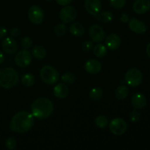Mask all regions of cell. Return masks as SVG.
<instances>
[{
    "label": "cell",
    "mask_w": 150,
    "mask_h": 150,
    "mask_svg": "<svg viewBox=\"0 0 150 150\" xmlns=\"http://www.w3.org/2000/svg\"><path fill=\"white\" fill-rule=\"evenodd\" d=\"M35 123L34 116L28 111H22L15 114L10 122V127L13 132L25 133L30 130Z\"/></svg>",
    "instance_id": "obj_1"
},
{
    "label": "cell",
    "mask_w": 150,
    "mask_h": 150,
    "mask_svg": "<svg viewBox=\"0 0 150 150\" xmlns=\"http://www.w3.org/2000/svg\"><path fill=\"white\" fill-rule=\"evenodd\" d=\"M31 111L34 117L39 120H44L51 115L54 111V105L48 98H40L32 103Z\"/></svg>",
    "instance_id": "obj_2"
},
{
    "label": "cell",
    "mask_w": 150,
    "mask_h": 150,
    "mask_svg": "<svg viewBox=\"0 0 150 150\" xmlns=\"http://www.w3.org/2000/svg\"><path fill=\"white\" fill-rule=\"evenodd\" d=\"M19 80L17 71L11 67L0 70V86L4 89H11L16 86Z\"/></svg>",
    "instance_id": "obj_3"
},
{
    "label": "cell",
    "mask_w": 150,
    "mask_h": 150,
    "mask_svg": "<svg viewBox=\"0 0 150 150\" xmlns=\"http://www.w3.org/2000/svg\"><path fill=\"white\" fill-rule=\"evenodd\" d=\"M41 80L46 84H54L59 79V73L54 67L45 65L40 70Z\"/></svg>",
    "instance_id": "obj_4"
},
{
    "label": "cell",
    "mask_w": 150,
    "mask_h": 150,
    "mask_svg": "<svg viewBox=\"0 0 150 150\" xmlns=\"http://www.w3.org/2000/svg\"><path fill=\"white\" fill-rule=\"evenodd\" d=\"M142 79H143V76H142V72L137 68H131L127 70L125 75V78L126 83L129 86H133V87L141 84V83L142 82Z\"/></svg>",
    "instance_id": "obj_5"
},
{
    "label": "cell",
    "mask_w": 150,
    "mask_h": 150,
    "mask_svg": "<svg viewBox=\"0 0 150 150\" xmlns=\"http://www.w3.org/2000/svg\"><path fill=\"white\" fill-rule=\"evenodd\" d=\"M127 129V124L123 119H113L109 124V130L116 136H122L126 132Z\"/></svg>",
    "instance_id": "obj_6"
},
{
    "label": "cell",
    "mask_w": 150,
    "mask_h": 150,
    "mask_svg": "<svg viewBox=\"0 0 150 150\" xmlns=\"http://www.w3.org/2000/svg\"><path fill=\"white\" fill-rule=\"evenodd\" d=\"M28 16L32 23L34 24H40L44 19V12L39 6L34 5L29 8Z\"/></svg>",
    "instance_id": "obj_7"
},
{
    "label": "cell",
    "mask_w": 150,
    "mask_h": 150,
    "mask_svg": "<svg viewBox=\"0 0 150 150\" xmlns=\"http://www.w3.org/2000/svg\"><path fill=\"white\" fill-rule=\"evenodd\" d=\"M16 64L20 67H26L32 62V55L26 49L22 50L17 53L15 57Z\"/></svg>",
    "instance_id": "obj_8"
},
{
    "label": "cell",
    "mask_w": 150,
    "mask_h": 150,
    "mask_svg": "<svg viewBox=\"0 0 150 150\" xmlns=\"http://www.w3.org/2000/svg\"><path fill=\"white\" fill-rule=\"evenodd\" d=\"M61 20L64 23H67L73 21L76 17V10L73 6H67L63 7L59 13Z\"/></svg>",
    "instance_id": "obj_9"
},
{
    "label": "cell",
    "mask_w": 150,
    "mask_h": 150,
    "mask_svg": "<svg viewBox=\"0 0 150 150\" xmlns=\"http://www.w3.org/2000/svg\"><path fill=\"white\" fill-rule=\"evenodd\" d=\"M89 35L94 42H100L105 39V32L101 26L92 25L89 29Z\"/></svg>",
    "instance_id": "obj_10"
},
{
    "label": "cell",
    "mask_w": 150,
    "mask_h": 150,
    "mask_svg": "<svg viewBox=\"0 0 150 150\" xmlns=\"http://www.w3.org/2000/svg\"><path fill=\"white\" fill-rule=\"evenodd\" d=\"M84 7L89 14L95 16L100 12L102 4L100 0H86Z\"/></svg>",
    "instance_id": "obj_11"
},
{
    "label": "cell",
    "mask_w": 150,
    "mask_h": 150,
    "mask_svg": "<svg viewBox=\"0 0 150 150\" xmlns=\"http://www.w3.org/2000/svg\"><path fill=\"white\" fill-rule=\"evenodd\" d=\"M3 51L8 54H13L17 51L18 44L15 39L12 38H7L2 41Z\"/></svg>",
    "instance_id": "obj_12"
},
{
    "label": "cell",
    "mask_w": 150,
    "mask_h": 150,
    "mask_svg": "<svg viewBox=\"0 0 150 150\" xmlns=\"http://www.w3.org/2000/svg\"><path fill=\"white\" fill-rule=\"evenodd\" d=\"M133 11L137 14H144L150 10V0H136L133 5Z\"/></svg>",
    "instance_id": "obj_13"
},
{
    "label": "cell",
    "mask_w": 150,
    "mask_h": 150,
    "mask_svg": "<svg viewBox=\"0 0 150 150\" xmlns=\"http://www.w3.org/2000/svg\"><path fill=\"white\" fill-rule=\"evenodd\" d=\"M85 70L88 73L92 75H96L100 73L102 68L100 62L96 59H89L84 64Z\"/></svg>",
    "instance_id": "obj_14"
},
{
    "label": "cell",
    "mask_w": 150,
    "mask_h": 150,
    "mask_svg": "<svg viewBox=\"0 0 150 150\" xmlns=\"http://www.w3.org/2000/svg\"><path fill=\"white\" fill-rule=\"evenodd\" d=\"M105 45L107 48L111 51L117 50L121 45V38L117 34H110L105 40Z\"/></svg>",
    "instance_id": "obj_15"
},
{
    "label": "cell",
    "mask_w": 150,
    "mask_h": 150,
    "mask_svg": "<svg viewBox=\"0 0 150 150\" xmlns=\"http://www.w3.org/2000/svg\"><path fill=\"white\" fill-rule=\"evenodd\" d=\"M129 27L133 32L137 34H143L146 31L145 23L137 18H132L129 21Z\"/></svg>",
    "instance_id": "obj_16"
},
{
    "label": "cell",
    "mask_w": 150,
    "mask_h": 150,
    "mask_svg": "<svg viewBox=\"0 0 150 150\" xmlns=\"http://www.w3.org/2000/svg\"><path fill=\"white\" fill-rule=\"evenodd\" d=\"M131 103L136 109H142L146 105V98L142 93H136L132 96Z\"/></svg>",
    "instance_id": "obj_17"
},
{
    "label": "cell",
    "mask_w": 150,
    "mask_h": 150,
    "mask_svg": "<svg viewBox=\"0 0 150 150\" xmlns=\"http://www.w3.org/2000/svg\"><path fill=\"white\" fill-rule=\"evenodd\" d=\"M54 94L57 98L64 99L69 95V88L64 83H58L54 88Z\"/></svg>",
    "instance_id": "obj_18"
},
{
    "label": "cell",
    "mask_w": 150,
    "mask_h": 150,
    "mask_svg": "<svg viewBox=\"0 0 150 150\" xmlns=\"http://www.w3.org/2000/svg\"><path fill=\"white\" fill-rule=\"evenodd\" d=\"M69 30H70V32L71 33L72 35L79 37L81 36V35H83L84 34L85 28L81 23H74L70 25Z\"/></svg>",
    "instance_id": "obj_19"
},
{
    "label": "cell",
    "mask_w": 150,
    "mask_h": 150,
    "mask_svg": "<svg viewBox=\"0 0 150 150\" xmlns=\"http://www.w3.org/2000/svg\"><path fill=\"white\" fill-rule=\"evenodd\" d=\"M129 89L125 85H121L117 88L115 91V96L120 100H124L128 96Z\"/></svg>",
    "instance_id": "obj_20"
},
{
    "label": "cell",
    "mask_w": 150,
    "mask_h": 150,
    "mask_svg": "<svg viewBox=\"0 0 150 150\" xmlns=\"http://www.w3.org/2000/svg\"><path fill=\"white\" fill-rule=\"evenodd\" d=\"M32 55L34 57L38 59H44L46 56V50L44 47L41 46V45H36L33 48L32 51Z\"/></svg>",
    "instance_id": "obj_21"
},
{
    "label": "cell",
    "mask_w": 150,
    "mask_h": 150,
    "mask_svg": "<svg viewBox=\"0 0 150 150\" xmlns=\"http://www.w3.org/2000/svg\"><path fill=\"white\" fill-rule=\"evenodd\" d=\"M95 16V19L98 20L101 23H108L113 20V15L112 13L108 11L103 12L101 13H98Z\"/></svg>",
    "instance_id": "obj_22"
},
{
    "label": "cell",
    "mask_w": 150,
    "mask_h": 150,
    "mask_svg": "<svg viewBox=\"0 0 150 150\" xmlns=\"http://www.w3.org/2000/svg\"><path fill=\"white\" fill-rule=\"evenodd\" d=\"M93 53L97 57L102 58L104 57L107 54V48L103 44H98L93 48Z\"/></svg>",
    "instance_id": "obj_23"
},
{
    "label": "cell",
    "mask_w": 150,
    "mask_h": 150,
    "mask_svg": "<svg viewBox=\"0 0 150 150\" xmlns=\"http://www.w3.org/2000/svg\"><path fill=\"white\" fill-rule=\"evenodd\" d=\"M35 79L33 75L30 73H26L21 79L22 84L24 86H32L35 83Z\"/></svg>",
    "instance_id": "obj_24"
},
{
    "label": "cell",
    "mask_w": 150,
    "mask_h": 150,
    "mask_svg": "<svg viewBox=\"0 0 150 150\" xmlns=\"http://www.w3.org/2000/svg\"><path fill=\"white\" fill-rule=\"evenodd\" d=\"M103 89L99 87H95L91 89L90 92H89V97L91 99L95 100H98L100 99L103 96Z\"/></svg>",
    "instance_id": "obj_25"
},
{
    "label": "cell",
    "mask_w": 150,
    "mask_h": 150,
    "mask_svg": "<svg viewBox=\"0 0 150 150\" xmlns=\"http://www.w3.org/2000/svg\"><path fill=\"white\" fill-rule=\"evenodd\" d=\"M108 118L103 115L98 116L95 119V125L100 128H105L108 125Z\"/></svg>",
    "instance_id": "obj_26"
},
{
    "label": "cell",
    "mask_w": 150,
    "mask_h": 150,
    "mask_svg": "<svg viewBox=\"0 0 150 150\" xmlns=\"http://www.w3.org/2000/svg\"><path fill=\"white\" fill-rule=\"evenodd\" d=\"M62 80L67 84H73L76 81V76L72 73H66L62 76Z\"/></svg>",
    "instance_id": "obj_27"
},
{
    "label": "cell",
    "mask_w": 150,
    "mask_h": 150,
    "mask_svg": "<svg viewBox=\"0 0 150 150\" xmlns=\"http://www.w3.org/2000/svg\"><path fill=\"white\" fill-rule=\"evenodd\" d=\"M54 31H55V33L57 36H62L66 33L67 26L64 23H59V24L56 26Z\"/></svg>",
    "instance_id": "obj_28"
},
{
    "label": "cell",
    "mask_w": 150,
    "mask_h": 150,
    "mask_svg": "<svg viewBox=\"0 0 150 150\" xmlns=\"http://www.w3.org/2000/svg\"><path fill=\"white\" fill-rule=\"evenodd\" d=\"M21 46L23 47L24 49H29V48H31L33 44V40H32V38H29V37H24V38L22 39L21 42Z\"/></svg>",
    "instance_id": "obj_29"
},
{
    "label": "cell",
    "mask_w": 150,
    "mask_h": 150,
    "mask_svg": "<svg viewBox=\"0 0 150 150\" xmlns=\"http://www.w3.org/2000/svg\"><path fill=\"white\" fill-rule=\"evenodd\" d=\"M17 142L13 137H9L5 141V146L8 149H14L16 148Z\"/></svg>",
    "instance_id": "obj_30"
},
{
    "label": "cell",
    "mask_w": 150,
    "mask_h": 150,
    "mask_svg": "<svg viewBox=\"0 0 150 150\" xmlns=\"http://www.w3.org/2000/svg\"><path fill=\"white\" fill-rule=\"evenodd\" d=\"M110 4L114 8H122L126 4V0H109Z\"/></svg>",
    "instance_id": "obj_31"
},
{
    "label": "cell",
    "mask_w": 150,
    "mask_h": 150,
    "mask_svg": "<svg viewBox=\"0 0 150 150\" xmlns=\"http://www.w3.org/2000/svg\"><path fill=\"white\" fill-rule=\"evenodd\" d=\"M130 118L131 122H138L140 120L141 118L140 112L136 108V109L133 110L131 112V114L130 115Z\"/></svg>",
    "instance_id": "obj_32"
},
{
    "label": "cell",
    "mask_w": 150,
    "mask_h": 150,
    "mask_svg": "<svg viewBox=\"0 0 150 150\" xmlns=\"http://www.w3.org/2000/svg\"><path fill=\"white\" fill-rule=\"evenodd\" d=\"M93 48V43L92 41L86 40L83 43V49L84 51H90Z\"/></svg>",
    "instance_id": "obj_33"
},
{
    "label": "cell",
    "mask_w": 150,
    "mask_h": 150,
    "mask_svg": "<svg viewBox=\"0 0 150 150\" xmlns=\"http://www.w3.org/2000/svg\"><path fill=\"white\" fill-rule=\"evenodd\" d=\"M10 35H11V36L13 37V38L18 37L19 35H20V30H19V29H18V28L16 27L13 28V29H11V31H10Z\"/></svg>",
    "instance_id": "obj_34"
},
{
    "label": "cell",
    "mask_w": 150,
    "mask_h": 150,
    "mask_svg": "<svg viewBox=\"0 0 150 150\" xmlns=\"http://www.w3.org/2000/svg\"><path fill=\"white\" fill-rule=\"evenodd\" d=\"M56 1H57V2L58 3L59 5L66 6L67 5V4H70L73 0H56Z\"/></svg>",
    "instance_id": "obj_35"
},
{
    "label": "cell",
    "mask_w": 150,
    "mask_h": 150,
    "mask_svg": "<svg viewBox=\"0 0 150 150\" xmlns=\"http://www.w3.org/2000/svg\"><path fill=\"white\" fill-rule=\"evenodd\" d=\"M6 35H7V29L4 27H0V40L4 38Z\"/></svg>",
    "instance_id": "obj_36"
},
{
    "label": "cell",
    "mask_w": 150,
    "mask_h": 150,
    "mask_svg": "<svg viewBox=\"0 0 150 150\" xmlns=\"http://www.w3.org/2000/svg\"><path fill=\"white\" fill-rule=\"evenodd\" d=\"M120 20L121 21H122L123 23H127L129 21V17L127 16V15H126L125 13H122L121 15V17H120Z\"/></svg>",
    "instance_id": "obj_37"
},
{
    "label": "cell",
    "mask_w": 150,
    "mask_h": 150,
    "mask_svg": "<svg viewBox=\"0 0 150 150\" xmlns=\"http://www.w3.org/2000/svg\"><path fill=\"white\" fill-rule=\"evenodd\" d=\"M4 54H3L1 51H0V64H1V63L4 62Z\"/></svg>",
    "instance_id": "obj_38"
},
{
    "label": "cell",
    "mask_w": 150,
    "mask_h": 150,
    "mask_svg": "<svg viewBox=\"0 0 150 150\" xmlns=\"http://www.w3.org/2000/svg\"><path fill=\"white\" fill-rule=\"evenodd\" d=\"M146 54H147L148 57H149V59H150V42L149 44H148L147 46H146Z\"/></svg>",
    "instance_id": "obj_39"
},
{
    "label": "cell",
    "mask_w": 150,
    "mask_h": 150,
    "mask_svg": "<svg viewBox=\"0 0 150 150\" xmlns=\"http://www.w3.org/2000/svg\"><path fill=\"white\" fill-rule=\"evenodd\" d=\"M46 1H51V0H46Z\"/></svg>",
    "instance_id": "obj_40"
}]
</instances>
